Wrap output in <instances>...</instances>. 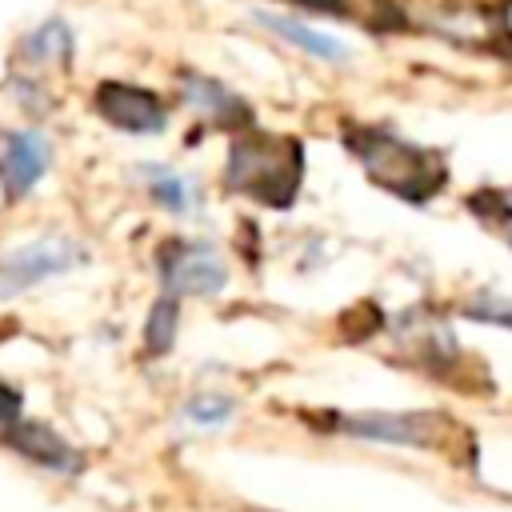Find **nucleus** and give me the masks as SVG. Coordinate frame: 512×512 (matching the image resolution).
<instances>
[{
	"instance_id": "obj_9",
	"label": "nucleus",
	"mask_w": 512,
	"mask_h": 512,
	"mask_svg": "<svg viewBox=\"0 0 512 512\" xmlns=\"http://www.w3.org/2000/svg\"><path fill=\"white\" fill-rule=\"evenodd\" d=\"M4 440H8L20 456L36 460L40 468H52V472H76V468H80L76 448H68V444H64L48 424H40V420H12V424L4 428Z\"/></svg>"
},
{
	"instance_id": "obj_10",
	"label": "nucleus",
	"mask_w": 512,
	"mask_h": 512,
	"mask_svg": "<svg viewBox=\"0 0 512 512\" xmlns=\"http://www.w3.org/2000/svg\"><path fill=\"white\" fill-rule=\"evenodd\" d=\"M396 320H400V324H396V340H400V348H404L408 356H420V360H428L432 368L456 360V340H452V332H448L436 316H416V312H408V316H396Z\"/></svg>"
},
{
	"instance_id": "obj_6",
	"label": "nucleus",
	"mask_w": 512,
	"mask_h": 512,
	"mask_svg": "<svg viewBox=\"0 0 512 512\" xmlns=\"http://www.w3.org/2000/svg\"><path fill=\"white\" fill-rule=\"evenodd\" d=\"M96 108L112 128L132 132V136H156L168 124L164 104L148 88H136V84H104L96 92Z\"/></svg>"
},
{
	"instance_id": "obj_7",
	"label": "nucleus",
	"mask_w": 512,
	"mask_h": 512,
	"mask_svg": "<svg viewBox=\"0 0 512 512\" xmlns=\"http://www.w3.org/2000/svg\"><path fill=\"white\" fill-rule=\"evenodd\" d=\"M52 164V140L40 128H16L4 136V152H0V176L8 196H24L40 184V176Z\"/></svg>"
},
{
	"instance_id": "obj_17",
	"label": "nucleus",
	"mask_w": 512,
	"mask_h": 512,
	"mask_svg": "<svg viewBox=\"0 0 512 512\" xmlns=\"http://www.w3.org/2000/svg\"><path fill=\"white\" fill-rule=\"evenodd\" d=\"M0 420H8V424L16 420V396H12L4 384H0Z\"/></svg>"
},
{
	"instance_id": "obj_2",
	"label": "nucleus",
	"mask_w": 512,
	"mask_h": 512,
	"mask_svg": "<svg viewBox=\"0 0 512 512\" xmlns=\"http://www.w3.org/2000/svg\"><path fill=\"white\" fill-rule=\"evenodd\" d=\"M352 148H356L364 172L396 196L420 200L440 184V160L408 140H396L388 132H360L352 140Z\"/></svg>"
},
{
	"instance_id": "obj_11",
	"label": "nucleus",
	"mask_w": 512,
	"mask_h": 512,
	"mask_svg": "<svg viewBox=\"0 0 512 512\" xmlns=\"http://www.w3.org/2000/svg\"><path fill=\"white\" fill-rule=\"evenodd\" d=\"M180 96L192 112H200L208 124H240L244 120V100L236 92H228L220 80L212 76H184L180 80Z\"/></svg>"
},
{
	"instance_id": "obj_8",
	"label": "nucleus",
	"mask_w": 512,
	"mask_h": 512,
	"mask_svg": "<svg viewBox=\"0 0 512 512\" xmlns=\"http://www.w3.org/2000/svg\"><path fill=\"white\" fill-rule=\"evenodd\" d=\"M252 20H256L260 28H268L272 36L288 40L292 48H300L304 56L320 60V64H348V60H352L348 40H340V36H332V32H324V28H312V24L300 20V16H284V12H272V8H252Z\"/></svg>"
},
{
	"instance_id": "obj_15",
	"label": "nucleus",
	"mask_w": 512,
	"mask_h": 512,
	"mask_svg": "<svg viewBox=\"0 0 512 512\" xmlns=\"http://www.w3.org/2000/svg\"><path fill=\"white\" fill-rule=\"evenodd\" d=\"M232 412H236V400L232 396H224V392H200V396H192L180 408V420L188 428H220V424L232 420Z\"/></svg>"
},
{
	"instance_id": "obj_5",
	"label": "nucleus",
	"mask_w": 512,
	"mask_h": 512,
	"mask_svg": "<svg viewBox=\"0 0 512 512\" xmlns=\"http://www.w3.org/2000/svg\"><path fill=\"white\" fill-rule=\"evenodd\" d=\"M228 284V264L212 244H176L164 256V288L172 296H216Z\"/></svg>"
},
{
	"instance_id": "obj_12",
	"label": "nucleus",
	"mask_w": 512,
	"mask_h": 512,
	"mask_svg": "<svg viewBox=\"0 0 512 512\" xmlns=\"http://www.w3.org/2000/svg\"><path fill=\"white\" fill-rule=\"evenodd\" d=\"M16 48H20V60H24V64H36V68H52V64H68V60H72L76 36H72L68 20H60V16H48V20H40L32 32H24Z\"/></svg>"
},
{
	"instance_id": "obj_16",
	"label": "nucleus",
	"mask_w": 512,
	"mask_h": 512,
	"mask_svg": "<svg viewBox=\"0 0 512 512\" xmlns=\"http://www.w3.org/2000/svg\"><path fill=\"white\" fill-rule=\"evenodd\" d=\"M472 320L480 324H496V328H512V296H492V292H480L468 308H464Z\"/></svg>"
},
{
	"instance_id": "obj_3",
	"label": "nucleus",
	"mask_w": 512,
	"mask_h": 512,
	"mask_svg": "<svg viewBox=\"0 0 512 512\" xmlns=\"http://www.w3.org/2000/svg\"><path fill=\"white\" fill-rule=\"evenodd\" d=\"M84 260V248L64 236H40L24 248H12L0 256V296L24 292L48 276H60Z\"/></svg>"
},
{
	"instance_id": "obj_1",
	"label": "nucleus",
	"mask_w": 512,
	"mask_h": 512,
	"mask_svg": "<svg viewBox=\"0 0 512 512\" xmlns=\"http://www.w3.org/2000/svg\"><path fill=\"white\" fill-rule=\"evenodd\" d=\"M224 180L232 192L256 196L264 204H284V200H292V192L300 184V152L292 140L244 132V136H236V144L228 152Z\"/></svg>"
},
{
	"instance_id": "obj_4",
	"label": "nucleus",
	"mask_w": 512,
	"mask_h": 512,
	"mask_svg": "<svg viewBox=\"0 0 512 512\" xmlns=\"http://www.w3.org/2000/svg\"><path fill=\"white\" fill-rule=\"evenodd\" d=\"M336 428L360 440L432 448L448 432V420L440 412H348V416H336Z\"/></svg>"
},
{
	"instance_id": "obj_13",
	"label": "nucleus",
	"mask_w": 512,
	"mask_h": 512,
	"mask_svg": "<svg viewBox=\"0 0 512 512\" xmlns=\"http://www.w3.org/2000/svg\"><path fill=\"white\" fill-rule=\"evenodd\" d=\"M136 176L148 184V192H152V200L160 204V208H168V212H188L192 208V200H196V184L184 176V172H176V168H164V164H140L136 168Z\"/></svg>"
},
{
	"instance_id": "obj_14",
	"label": "nucleus",
	"mask_w": 512,
	"mask_h": 512,
	"mask_svg": "<svg viewBox=\"0 0 512 512\" xmlns=\"http://www.w3.org/2000/svg\"><path fill=\"white\" fill-rule=\"evenodd\" d=\"M176 324H180V304L176 296H160L144 320V348L148 356H164L176 340Z\"/></svg>"
}]
</instances>
